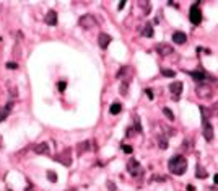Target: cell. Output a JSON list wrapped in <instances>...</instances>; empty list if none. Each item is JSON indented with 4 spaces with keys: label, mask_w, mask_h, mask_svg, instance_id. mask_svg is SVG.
I'll list each match as a JSON object with an SVG mask.
<instances>
[{
    "label": "cell",
    "mask_w": 218,
    "mask_h": 191,
    "mask_svg": "<svg viewBox=\"0 0 218 191\" xmlns=\"http://www.w3.org/2000/svg\"><path fill=\"white\" fill-rule=\"evenodd\" d=\"M78 25L82 26L83 30H93V28L98 26V20L94 18L93 15H83V17H80Z\"/></svg>",
    "instance_id": "obj_2"
},
{
    "label": "cell",
    "mask_w": 218,
    "mask_h": 191,
    "mask_svg": "<svg viewBox=\"0 0 218 191\" xmlns=\"http://www.w3.org/2000/svg\"><path fill=\"white\" fill-rule=\"evenodd\" d=\"M90 149H91V140H85V142L78 144L77 150H78V154H83L85 150H90Z\"/></svg>",
    "instance_id": "obj_17"
},
{
    "label": "cell",
    "mask_w": 218,
    "mask_h": 191,
    "mask_svg": "<svg viewBox=\"0 0 218 191\" xmlns=\"http://www.w3.org/2000/svg\"><path fill=\"white\" fill-rule=\"evenodd\" d=\"M134 121H135V129H137V132H142V126H140V118H139V116H135V118H134Z\"/></svg>",
    "instance_id": "obj_24"
},
{
    "label": "cell",
    "mask_w": 218,
    "mask_h": 191,
    "mask_svg": "<svg viewBox=\"0 0 218 191\" xmlns=\"http://www.w3.org/2000/svg\"><path fill=\"white\" fill-rule=\"evenodd\" d=\"M213 181H215V185H218V175L213 176Z\"/></svg>",
    "instance_id": "obj_34"
},
{
    "label": "cell",
    "mask_w": 218,
    "mask_h": 191,
    "mask_svg": "<svg viewBox=\"0 0 218 191\" xmlns=\"http://www.w3.org/2000/svg\"><path fill=\"white\" fill-rule=\"evenodd\" d=\"M12 108H13V103H12V101H8V103H7V105L3 106V108H2V110H0V123H2V121H5V119L10 116Z\"/></svg>",
    "instance_id": "obj_12"
},
{
    "label": "cell",
    "mask_w": 218,
    "mask_h": 191,
    "mask_svg": "<svg viewBox=\"0 0 218 191\" xmlns=\"http://www.w3.org/2000/svg\"><path fill=\"white\" fill-rule=\"evenodd\" d=\"M129 83H130V79H129V77H126V79L121 82V95H122V96H127Z\"/></svg>",
    "instance_id": "obj_16"
},
{
    "label": "cell",
    "mask_w": 218,
    "mask_h": 191,
    "mask_svg": "<svg viewBox=\"0 0 218 191\" xmlns=\"http://www.w3.org/2000/svg\"><path fill=\"white\" fill-rule=\"evenodd\" d=\"M195 176H197V178H200V180H203V178H207V176H208V172H207V170H203V168L199 165L197 168H195Z\"/></svg>",
    "instance_id": "obj_19"
},
{
    "label": "cell",
    "mask_w": 218,
    "mask_h": 191,
    "mask_svg": "<svg viewBox=\"0 0 218 191\" xmlns=\"http://www.w3.org/2000/svg\"><path fill=\"white\" fill-rule=\"evenodd\" d=\"M187 191H195V188H194L192 185H189V186H187Z\"/></svg>",
    "instance_id": "obj_32"
},
{
    "label": "cell",
    "mask_w": 218,
    "mask_h": 191,
    "mask_svg": "<svg viewBox=\"0 0 218 191\" xmlns=\"http://www.w3.org/2000/svg\"><path fill=\"white\" fill-rule=\"evenodd\" d=\"M57 87H59V91H64L65 88H67V83H65V82H59V85H57Z\"/></svg>",
    "instance_id": "obj_28"
},
{
    "label": "cell",
    "mask_w": 218,
    "mask_h": 191,
    "mask_svg": "<svg viewBox=\"0 0 218 191\" xmlns=\"http://www.w3.org/2000/svg\"><path fill=\"white\" fill-rule=\"evenodd\" d=\"M163 115L169 119V121H174V115H173V111L169 108H163Z\"/></svg>",
    "instance_id": "obj_22"
},
{
    "label": "cell",
    "mask_w": 218,
    "mask_h": 191,
    "mask_svg": "<svg viewBox=\"0 0 218 191\" xmlns=\"http://www.w3.org/2000/svg\"><path fill=\"white\" fill-rule=\"evenodd\" d=\"M121 110H122V105H121L119 101H116V103L111 105V108H109V113H111V115H119Z\"/></svg>",
    "instance_id": "obj_20"
},
{
    "label": "cell",
    "mask_w": 218,
    "mask_h": 191,
    "mask_svg": "<svg viewBox=\"0 0 218 191\" xmlns=\"http://www.w3.org/2000/svg\"><path fill=\"white\" fill-rule=\"evenodd\" d=\"M189 20H191L192 25H200L202 23V12L199 8V3H194L191 7V10H189Z\"/></svg>",
    "instance_id": "obj_4"
},
{
    "label": "cell",
    "mask_w": 218,
    "mask_h": 191,
    "mask_svg": "<svg viewBox=\"0 0 218 191\" xmlns=\"http://www.w3.org/2000/svg\"><path fill=\"white\" fill-rule=\"evenodd\" d=\"M145 93H147V96L150 98V100H153V91H151L150 88H147V90H145Z\"/></svg>",
    "instance_id": "obj_29"
},
{
    "label": "cell",
    "mask_w": 218,
    "mask_h": 191,
    "mask_svg": "<svg viewBox=\"0 0 218 191\" xmlns=\"http://www.w3.org/2000/svg\"><path fill=\"white\" fill-rule=\"evenodd\" d=\"M215 115H218V103H215Z\"/></svg>",
    "instance_id": "obj_35"
},
{
    "label": "cell",
    "mask_w": 218,
    "mask_h": 191,
    "mask_svg": "<svg viewBox=\"0 0 218 191\" xmlns=\"http://www.w3.org/2000/svg\"><path fill=\"white\" fill-rule=\"evenodd\" d=\"M54 160L59 162V164H62V165H65V167H70L72 165V150H70V149H65L62 154L55 155Z\"/></svg>",
    "instance_id": "obj_5"
},
{
    "label": "cell",
    "mask_w": 218,
    "mask_h": 191,
    "mask_svg": "<svg viewBox=\"0 0 218 191\" xmlns=\"http://www.w3.org/2000/svg\"><path fill=\"white\" fill-rule=\"evenodd\" d=\"M127 172L132 175V176H135V178H139V176L143 175V167L135 159H130L129 164H127Z\"/></svg>",
    "instance_id": "obj_3"
},
{
    "label": "cell",
    "mask_w": 218,
    "mask_h": 191,
    "mask_svg": "<svg viewBox=\"0 0 218 191\" xmlns=\"http://www.w3.org/2000/svg\"><path fill=\"white\" fill-rule=\"evenodd\" d=\"M155 51L159 54V56H169L174 52V49L171 44H168V42H158V44L155 46Z\"/></svg>",
    "instance_id": "obj_6"
},
{
    "label": "cell",
    "mask_w": 218,
    "mask_h": 191,
    "mask_svg": "<svg viewBox=\"0 0 218 191\" xmlns=\"http://www.w3.org/2000/svg\"><path fill=\"white\" fill-rule=\"evenodd\" d=\"M203 137H205V140H212L213 139V127H212L210 123L203 124Z\"/></svg>",
    "instance_id": "obj_15"
},
{
    "label": "cell",
    "mask_w": 218,
    "mask_h": 191,
    "mask_svg": "<svg viewBox=\"0 0 218 191\" xmlns=\"http://www.w3.org/2000/svg\"><path fill=\"white\" fill-rule=\"evenodd\" d=\"M7 69H13V70H15V69H18V66H17V62H7Z\"/></svg>",
    "instance_id": "obj_26"
},
{
    "label": "cell",
    "mask_w": 218,
    "mask_h": 191,
    "mask_svg": "<svg viewBox=\"0 0 218 191\" xmlns=\"http://www.w3.org/2000/svg\"><path fill=\"white\" fill-rule=\"evenodd\" d=\"M132 131H134L132 127H127V132H126V136H127V137H129V136H132V134H134Z\"/></svg>",
    "instance_id": "obj_31"
},
{
    "label": "cell",
    "mask_w": 218,
    "mask_h": 191,
    "mask_svg": "<svg viewBox=\"0 0 218 191\" xmlns=\"http://www.w3.org/2000/svg\"><path fill=\"white\" fill-rule=\"evenodd\" d=\"M143 36H147V38H151L153 36V26H151V23H147V25H143Z\"/></svg>",
    "instance_id": "obj_18"
},
{
    "label": "cell",
    "mask_w": 218,
    "mask_h": 191,
    "mask_svg": "<svg viewBox=\"0 0 218 191\" xmlns=\"http://www.w3.org/2000/svg\"><path fill=\"white\" fill-rule=\"evenodd\" d=\"M169 91H171V95H173V98L174 100H179V95L182 93V88H184V85H182V82H173V83H169Z\"/></svg>",
    "instance_id": "obj_7"
},
{
    "label": "cell",
    "mask_w": 218,
    "mask_h": 191,
    "mask_svg": "<svg viewBox=\"0 0 218 191\" xmlns=\"http://www.w3.org/2000/svg\"><path fill=\"white\" fill-rule=\"evenodd\" d=\"M189 75H191L194 80H197V82H202V80H205V79L213 80L212 75H208L207 72H202V70H194V72H189Z\"/></svg>",
    "instance_id": "obj_8"
},
{
    "label": "cell",
    "mask_w": 218,
    "mask_h": 191,
    "mask_svg": "<svg viewBox=\"0 0 218 191\" xmlns=\"http://www.w3.org/2000/svg\"><path fill=\"white\" fill-rule=\"evenodd\" d=\"M122 150H124L126 154H132L134 149H132V145H122Z\"/></svg>",
    "instance_id": "obj_27"
},
{
    "label": "cell",
    "mask_w": 218,
    "mask_h": 191,
    "mask_svg": "<svg viewBox=\"0 0 218 191\" xmlns=\"http://www.w3.org/2000/svg\"><path fill=\"white\" fill-rule=\"evenodd\" d=\"M47 178H49V181L55 183V181H57V175H55L54 172H47Z\"/></svg>",
    "instance_id": "obj_25"
},
{
    "label": "cell",
    "mask_w": 218,
    "mask_h": 191,
    "mask_svg": "<svg viewBox=\"0 0 218 191\" xmlns=\"http://www.w3.org/2000/svg\"><path fill=\"white\" fill-rule=\"evenodd\" d=\"M156 140H158V145H159V149H168V139H166L164 136H158L156 137Z\"/></svg>",
    "instance_id": "obj_21"
},
{
    "label": "cell",
    "mask_w": 218,
    "mask_h": 191,
    "mask_svg": "<svg viewBox=\"0 0 218 191\" xmlns=\"http://www.w3.org/2000/svg\"><path fill=\"white\" fill-rule=\"evenodd\" d=\"M44 21H46V25H49V26H55L57 25V12H54V10L47 12L46 17H44Z\"/></svg>",
    "instance_id": "obj_11"
},
{
    "label": "cell",
    "mask_w": 218,
    "mask_h": 191,
    "mask_svg": "<svg viewBox=\"0 0 218 191\" xmlns=\"http://www.w3.org/2000/svg\"><path fill=\"white\" fill-rule=\"evenodd\" d=\"M107 188H109V189H111V191H117V189H116V188H114V185H112V183H111V181H107Z\"/></svg>",
    "instance_id": "obj_30"
},
{
    "label": "cell",
    "mask_w": 218,
    "mask_h": 191,
    "mask_svg": "<svg viewBox=\"0 0 218 191\" xmlns=\"http://www.w3.org/2000/svg\"><path fill=\"white\" fill-rule=\"evenodd\" d=\"M168 168H169V172L176 176L184 175L186 170H187V159L184 155H174V157L168 162Z\"/></svg>",
    "instance_id": "obj_1"
},
{
    "label": "cell",
    "mask_w": 218,
    "mask_h": 191,
    "mask_svg": "<svg viewBox=\"0 0 218 191\" xmlns=\"http://www.w3.org/2000/svg\"><path fill=\"white\" fill-rule=\"evenodd\" d=\"M34 152L39 155H49V144L47 142H39L34 145Z\"/></svg>",
    "instance_id": "obj_13"
},
{
    "label": "cell",
    "mask_w": 218,
    "mask_h": 191,
    "mask_svg": "<svg viewBox=\"0 0 218 191\" xmlns=\"http://www.w3.org/2000/svg\"><path fill=\"white\" fill-rule=\"evenodd\" d=\"M195 91H197L199 98H210V96H212V90H210L208 85H199Z\"/></svg>",
    "instance_id": "obj_9"
},
{
    "label": "cell",
    "mask_w": 218,
    "mask_h": 191,
    "mask_svg": "<svg viewBox=\"0 0 218 191\" xmlns=\"http://www.w3.org/2000/svg\"><path fill=\"white\" fill-rule=\"evenodd\" d=\"M111 41H112V38L109 36V34H106V33H101L98 36V44H99L101 49H106L109 44H111Z\"/></svg>",
    "instance_id": "obj_10"
},
{
    "label": "cell",
    "mask_w": 218,
    "mask_h": 191,
    "mask_svg": "<svg viewBox=\"0 0 218 191\" xmlns=\"http://www.w3.org/2000/svg\"><path fill=\"white\" fill-rule=\"evenodd\" d=\"M161 74H163L164 77H174V75H176V72H174V70H171V69H161Z\"/></svg>",
    "instance_id": "obj_23"
},
{
    "label": "cell",
    "mask_w": 218,
    "mask_h": 191,
    "mask_svg": "<svg viewBox=\"0 0 218 191\" xmlns=\"http://www.w3.org/2000/svg\"><path fill=\"white\" fill-rule=\"evenodd\" d=\"M124 5H126V2H121V3H119V10L124 8Z\"/></svg>",
    "instance_id": "obj_33"
},
{
    "label": "cell",
    "mask_w": 218,
    "mask_h": 191,
    "mask_svg": "<svg viewBox=\"0 0 218 191\" xmlns=\"http://www.w3.org/2000/svg\"><path fill=\"white\" fill-rule=\"evenodd\" d=\"M173 41L176 42V44H184V42L187 41L186 33H182V31H176V33H173Z\"/></svg>",
    "instance_id": "obj_14"
}]
</instances>
